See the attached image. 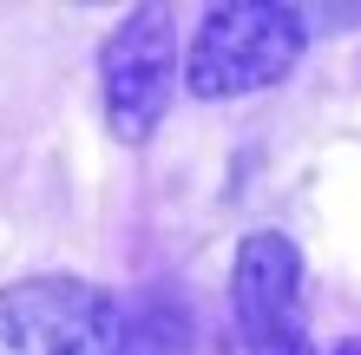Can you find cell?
Masks as SVG:
<instances>
[{"instance_id":"obj_1","label":"cell","mask_w":361,"mask_h":355,"mask_svg":"<svg viewBox=\"0 0 361 355\" xmlns=\"http://www.w3.org/2000/svg\"><path fill=\"white\" fill-rule=\"evenodd\" d=\"M302 47H309V20L295 7H269V0L210 7L190 53H184V86H190V99L263 92V86L295 73Z\"/></svg>"},{"instance_id":"obj_2","label":"cell","mask_w":361,"mask_h":355,"mask_svg":"<svg viewBox=\"0 0 361 355\" xmlns=\"http://www.w3.org/2000/svg\"><path fill=\"white\" fill-rule=\"evenodd\" d=\"M178 92V33L164 7L125 13V27L99 47V99H105V132L118 145H145L171 112Z\"/></svg>"},{"instance_id":"obj_3","label":"cell","mask_w":361,"mask_h":355,"mask_svg":"<svg viewBox=\"0 0 361 355\" xmlns=\"http://www.w3.org/2000/svg\"><path fill=\"white\" fill-rule=\"evenodd\" d=\"M230 316L243 355H309V303H302V250L283 231H250L230 270Z\"/></svg>"},{"instance_id":"obj_4","label":"cell","mask_w":361,"mask_h":355,"mask_svg":"<svg viewBox=\"0 0 361 355\" xmlns=\"http://www.w3.org/2000/svg\"><path fill=\"white\" fill-rule=\"evenodd\" d=\"M105 289L79 277H27L0 289V355H79Z\"/></svg>"},{"instance_id":"obj_5","label":"cell","mask_w":361,"mask_h":355,"mask_svg":"<svg viewBox=\"0 0 361 355\" xmlns=\"http://www.w3.org/2000/svg\"><path fill=\"white\" fill-rule=\"evenodd\" d=\"M190 342H197V323H190L184 296H171V289H152V296H138L125 309L118 355H190Z\"/></svg>"},{"instance_id":"obj_6","label":"cell","mask_w":361,"mask_h":355,"mask_svg":"<svg viewBox=\"0 0 361 355\" xmlns=\"http://www.w3.org/2000/svg\"><path fill=\"white\" fill-rule=\"evenodd\" d=\"M118 342H125V303H118V296H105V309H99L92 336L79 342V355H118Z\"/></svg>"},{"instance_id":"obj_7","label":"cell","mask_w":361,"mask_h":355,"mask_svg":"<svg viewBox=\"0 0 361 355\" xmlns=\"http://www.w3.org/2000/svg\"><path fill=\"white\" fill-rule=\"evenodd\" d=\"M329 355H361V336H348V342H335Z\"/></svg>"}]
</instances>
